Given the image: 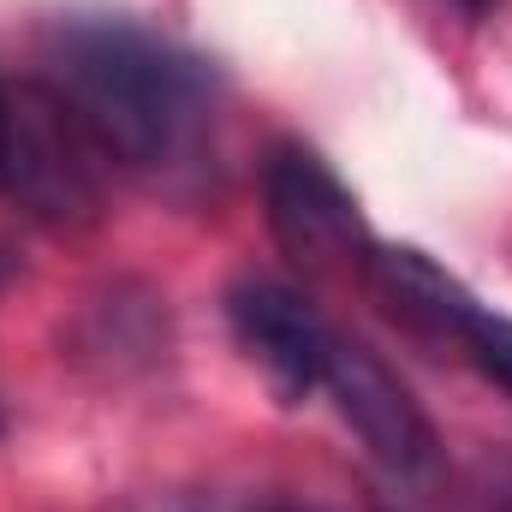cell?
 Instances as JSON below:
<instances>
[{"label": "cell", "mask_w": 512, "mask_h": 512, "mask_svg": "<svg viewBox=\"0 0 512 512\" xmlns=\"http://www.w3.org/2000/svg\"><path fill=\"white\" fill-rule=\"evenodd\" d=\"M441 6H453L465 24H483V18H495V12H501V0H441Z\"/></svg>", "instance_id": "cell-10"}, {"label": "cell", "mask_w": 512, "mask_h": 512, "mask_svg": "<svg viewBox=\"0 0 512 512\" xmlns=\"http://www.w3.org/2000/svg\"><path fill=\"white\" fill-rule=\"evenodd\" d=\"M36 84L120 173H143V179L191 173L203 167V149L215 137L209 66L131 18H108V12L60 18L42 42Z\"/></svg>", "instance_id": "cell-1"}, {"label": "cell", "mask_w": 512, "mask_h": 512, "mask_svg": "<svg viewBox=\"0 0 512 512\" xmlns=\"http://www.w3.org/2000/svg\"><path fill=\"white\" fill-rule=\"evenodd\" d=\"M459 346L471 352V364L489 376V382H501L512 393V316H495V310H471V322H465V334H459Z\"/></svg>", "instance_id": "cell-7"}, {"label": "cell", "mask_w": 512, "mask_h": 512, "mask_svg": "<svg viewBox=\"0 0 512 512\" xmlns=\"http://www.w3.org/2000/svg\"><path fill=\"white\" fill-rule=\"evenodd\" d=\"M364 280H370L376 304L393 322H405V328H417L429 340H459L465 322H471V310H477V298L435 256L411 251V245H370Z\"/></svg>", "instance_id": "cell-6"}, {"label": "cell", "mask_w": 512, "mask_h": 512, "mask_svg": "<svg viewBox=\"0 0 512 512\" xmlns=\"http://www.w3.org/2000/svg\"><path fill=\"white\" fill-rule=\"evenodd\" d=\"M227 322L233 340L245 346L262 382L274 387L280 405H304L322 376H328V352H334V328L310 310V298L274 274H245L227 292Z\"/></svg>", "instance_id": "cell-4"}, {"label": "cell", "mask_w": 512, "mask_h": 512, "mask_svg": "<svg viewBox=\"0 0 512 512\" xmlns=\"http://www.w3.org/2000/svg\"><path fill=\"white\" fill-rule=\"evenodd\" d=\"M6 167H12V90L0 84V191H6Z\"/></svg>", "instance_id": "cell-9"}, {"label": "cell", "mask_w": 512, "mask_h": 512, "mask_svg": "<svg viewBox=\"0 0 512 512\" xmlns=\"http://www.w3.org/2000/svg\"><path fill=\"white\" fill-rule=\"evenodd\" d=\"M126 512H310L292 501H203V495H161V501H131Z\"/></svg>", "instance_id": "cell-8"}, {"label": "cell", "mask_w": 512, "mask_h": 512, "mask_svg": "<svg viewBox=\"0 0 512 512\" xmlns=\"http://www.w3.org/2000/svg\"><path fill=\"white\" fill-rule=\"evenodd\" d=\"M322 387L334 393L340 417H346L352 435L370 447V459L387 465L393 477H417V471L435 459V423H429V411L417 405V393L399 382L370 346L334 334Z\"/></svg>", "instance_id": "cell-5"}, {"label": "cell", "mask_w": 512, "mask_h": 512, "mask_svg": "<svg viewBox=\"0 0 512 512\" xmlns=\"http://www.w3.org/2000/svg\"><path fill=\"white\" fill-rule=\"evenodd\" d=\"M102 167L108 161L84 143V131L66 120V108L42 84H24L12 96L6 191H18L36 221H54V227L96 221V209H102Z\"/></svg>", "instance_id": "cell-3"}, {"label": "cell", "mask_w": 512, "mask_h": 512, "mask_svg": "<svg viewBox=\"0 0 512 512\" xmlns=\"http://www.w3.org/2000/svg\"><path fill=\"white\" fill-rule=\"evenodd\" d=\"M262 203H268V233L298 268H358L370 256V227L358 215V197L340 185V173L304 149L280 143L262 173Z\"/></svg>", "instance_id": "cell-2"}]
</instances>
